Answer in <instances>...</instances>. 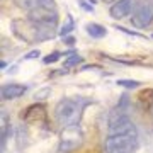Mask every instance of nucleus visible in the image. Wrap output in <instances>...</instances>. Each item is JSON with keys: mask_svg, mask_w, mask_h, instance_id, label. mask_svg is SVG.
I'll return each mask as SVG.
<instances>
[{"mask_svg": "<svg viewBox=\"0 0 153 153\" xmlns=\"http://www.w3.org/2000/svg\"><path fill=\"white\" fill-rule=\"evenodd\" d=\"M105 153H136L138 133L136 129L121 134H109L104 145Z\"/></svg>", "mask_w": 153, "mask_h": 153, "instance_id": "f257e3e1", "label": "nucleus"}, {"mask_svg": "<svg viewBox=\"0 0 153 153\" xmlns=\"http://www.w3.org/2000/svg\"><path fill=\"white\" fill-rule=\"evenodd\" d=\"M56 123L60 126H71L76 124L82 117V104L75 99H61L55 109Z\"/></svg>", "mask_w": 153, "mask_h": 153, "instance_id": "f03ea898", "label": "nucleus"}, {"mask_svg": "<svg viewBox=\"0 0 153 153\" xmlns=\"http://www.w3.org/2000/svg\"><path fill=\"white\" fill-rule=\"evenodd\" d=\"M83 143V133L78 124L65 126L60 134V153H70L80 148Z\"/></svg>", "mask_w": 153, "mask_h": 153, "instance_id": "7ed1b4c3", "label": "nucleus"}, {"mask_svg": "<svg viewBox=\"0 0 153 153\" xmlns=\"http://www.w3.org/2000/svg\"><path fill=\"white\" fill-rule=\"evenodd\" d=\"M153 21V0H141L136 12L133 14V24L136 27H146Z\"/></svg>", "mask_w": 153, "mask_h": 153, "instance_id": "20e7f679", "label": "nucleus"}, {"mask_svg": "<svg viewBox=\"0 0 153 153\" xmlns=\"http://www.w3.org/2000/svg\"><path fill=\"white\" fill-rule=\"evenodd\" d=\"M29 19L38 24H56V10L36 7L33 10H29Z\"/></svg>", "mask_w": 153, "mask_h": 153, "instance_id": "39448f33", "label": "nucleus"}, {"mask_svg": "<svg viewBox=\"0 0 153 153\" xmlns=\"http://www.w3.org/2000/svg\"><path fill=\"white\" fill-rule=\"evenodd\" d=\"M134 5H136V0H117L111 7V16L114 19H124L134 10Z\"/></svg>", "mask_w": 153, "mask_h": 153, "instance_id": "423d86ee", "label": "nucleus"}, {"mask_svg": "<svg viewBox=\"0 0 153 153\" xmlns=\"http://www.w3.org/2000/svg\"><path fill=\"white\" fill-rule=\"evenodd\" d=\"M22 117L26 123H43L48 119V112H46V107L43 104H34L26 109Z\"/></svg>", "mask_w": 153, "mask_h": 153, "instance_id": "0eeeda50", "label": "nucleus"}, {"mask_svg": "<svg viewBox=\"0 0 153 153\" xmlns=\"http://www.w3.org/2000/svg\"><path fill=\"white\" fill-rule=\"evenodd\" d=\"M26 85H19V83H9L5 87H2V97L4 99H16L26 94Z\"/></svg>", "mask_w": 153, "mask_h": 153, "instance_id": "6e6552de", "label": "nucleus"}, {"mask_svg": "<svg viewBox=\"0 0 153 153\" xmlns=\"http://www.w3.org/2000/svg\"><path fill=\"white\" fill-rule=\"evenodd\" d=\"M87 34L90 36V38H104L105 34H107V29L104 27V26H100V24H87Z\"/></svg>", "mask_w": 153, "mask_h": 153, "instance_id": "1a4fd4ad", "label": "nucleus"}, {"mask_svg": "<svg viewBox=\"0 0 153 153\" xmlns=\"http://www.w3.org/2000/svg\"><path fill=\"white\" fill-rule=\"evenodd\" d=\"M17 5H21L22 9H27V10H33L36 7H39V0H16Z\"/></svg>", "mask_w": 153, "mask_h": 153, "instance_id": "9d476101", "label": "nucleus"}, {"mask_svg": "<svg viewBox=\"0 0 153 153\" xmlns=\"http://www.w3.org/2000/svg\"><path fill=\"white\" fill-rule=\"evenodd\" d=\"M73 27H75V22H73L71 16H68V17H66V22L61 26V29H60V34H61V36H66L68 33L73 31Z\"/></svg>", "mask_w": 153, "mask_h": 153, "instance_id": "9b49d317", "label": "nucleus"}, {"mask_svg": "<svg viewBox=\"0 0 153 153\" xmlns=\"http://www.w3.org/2000/svg\"><path fill=\"white\" fill-rule=\"evenodd\" d=\"M39 7H43V9H49V10H56L55 0H39Z\"/></svg>", "mask_w": 153, "mask_h": 153, "instance_id": "f8f14e48", "label": "nucleus"}, {"mask_svg": "<svg viewBox=\"0 0 153 153\" xmlns=\"http://www.w3.org/2000/svg\"><path fill=\"white\" fill-rule=\"evenodd\" d=\"M121 87H126V88H136L140 87V82H134V80H119L117 82Z\"/></svg>", "mask_w": 153, "mask_h": 153, "instance_id": "ddd939ff", "label": "nucleus"}, {"mask_svg": "<svg viewBox=\"0 0 153 153\" xmlns=\"http://www.w3.org/2000/svg\"><path fill=\"white\" fill-rule=\"evenodd\" d=\"M60 55L61 53H58V51H53V53H51V55L49 56H44V63H46V65H49V63H55V61H58L60 60Z\"/></svg>", "mask_w": 153, "mask_h": 153, "instance_id": "4468645a", "label": "nucleus"}, {"mask_svg": "<svg viewBox=\"0 0 153 153\" xmlns=\"http://www.w3.org/2000/svg\"><path fill=\"white\" fill-rule=\"evenodd\" d=\"M80 61H82V58H80V56H78V55H73V56H70V58L66 60L65 66L68 68V66H71V65H76V63H80Z\"/></svg>", "mask_w": 153, "mask_h": 153, "instance_id": "2eb2a0df", "label": "nucleus"}, {"mask_svg": "<svg viewBox=\"0 0 153 153\" xmlns=\"http://www.w3.org/2000/svg\"><path fill=\"white\" fill-rule=\"evenodd\" d=\"M49 92H51L49 88H44V90H41V92H38V94H36L34 97H36V99H44V97H46V94H49Z\"/></svg>", "mask_w": 153, "mask_h": 153, "instance_id": "dca6fc26", "label": "nucleus"}, {"mask_svg": "<svg viewBox=\"0 0 153 153\" xmlns=\"http://www.w3.org/2000/svg\"><path fill=\"white\" fill-rule=\"evenodd\" d=\"M38 55H39V51H33V53L27 55V58H38Z\"/></svg>", "mask_w": 153, "mask_h": 153, "instance_id": "f3484780", "label": "nucleus"}, {"mask_svg": "<svg viewBox=\"0 0 153 153\" xmlns=\"http://www.w3.org/2000/svg\"><path fill=\"white\" fill-rule=\"evenodd\" d=\"M75 43V39L73 38H66V44H73Z\"/></svg>", "mask_w": 153, "mask_h": 153, "instance_id": "a211bd4d", "label": "nucleus"}, {"mask_svg": "<svg viewBox=\"0 0 153 153\" xmlns=\"http://www.w3.org/2000/svg\"><path fill=\"white\" fill-rule=\"evenodd\" d=\"M102 2H114V0H102Z\"/></svg>", "mask_w": 153, "mask_h": 153, "instance_id": "6ab92c4d", "label": "nucleus"}]
</instances>
